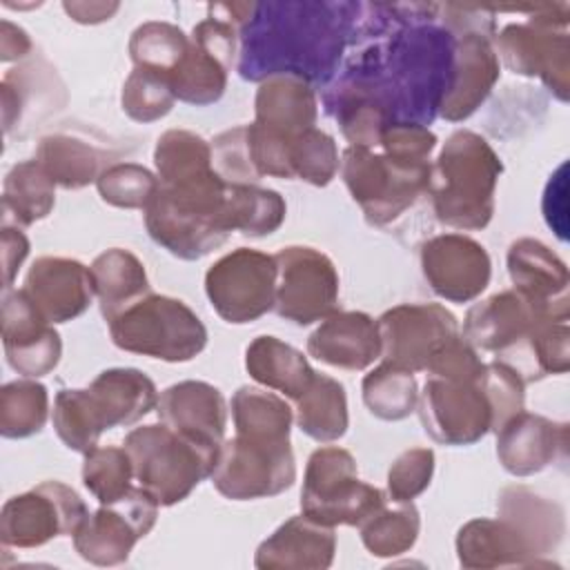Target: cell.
Masks as SVG:
<instances>
[{
    "label": "cell",
    "instance_id": "cell-1",
    "mask_svg": "<svg viewBox=\"0 0 570 570\" xmlns=\"http://www.w3.org/2000/svg\"><path fill=\"white\" fill-rule=\"evenodd\" d=\"M439 4L392 2L379 29L354 40V53L323 89V107L350 147H376L390 125H423L448 91L456 36Z\"/></svg>",
    "mask_w": 570,
    "mask_h": 570
},
{
    "label": "cell",
    "instance_id": "cell-2",
    "mask_svg": "<svg viewBox=\"0 0 570 570\" xmlns=\"http://www.w3.org/2000/svg\"><path fill=\"white\" fill-rule=\"evenodd\" d=\"M361 2L347 0H274L256 2L238 31L236 71L243 80L296 76L327 85L354 45Z\"/></svg>",
    "mask_w": 570,
    "mask_h": 570
},
{
    "label": "cell",
    "instance_id": "cell-3",
    "mask_svg": "<svg viewBox=\"0 0 570 570\" xmlns=\"http://www.w3.org/2000/svg\"><path fill=\"white\" fill-rule=\"evenodd\" d=\"M501 171V158L481 134L452 131L430 165L428 196L436 220L463 232L488 227Z\"/></svg>",
    "mask_w": 570,
    "mask_h": 570
},
{
    "label": "cell",
    "instance_id": "cell-4",
    "mask_svg": "<svg viewBox=\"0 0 570 570\" xmlns=\"http://www.w3.org/2000/svg\"><path fill=\"white\" fill-rule=\"evenodd\" d=\"M122 448L131 459L134 479L158 505H174L187 499L203 479L212 476L220 450L194 441L165 423L134 428Z\"/></svg>",
    "mask_w": 570,
    "mask_h": 570
},
{
    "label": "cell",
    "instance_id": "cell-5",
    "mask_svg": "<svg viewBox=\"0 0 570 570\" xmlns=\"http://www.w3.org/2000/svg\"><path fill=\"white\" fill-rule=\"evenodd\" d=\"M107 325L116 347L167 363L191 361L207 345V327L198 314L165 294L149 292Z\"/></svg>",
    "mask_w": 570,
    "mask_h": 570
},
{
    "label": "cell",
    "instance_id": "cell-6",
    "mask_svg": "<svg viewBox=\"0 0 570 570\" xmlns=\"http://www.w3.org/2000/svg\"><path fill=\"white\" fill-rule=\"evenodd\" d=\"M430 165L370 147H347L341 156L343 183L370 225L383 227L403 216L425 191Z\"/></svg>",
    "mask_w": 570,
    "mask_h": 570
},
{
    "label": "cell",
    "instance_id": "cell-7",
    "mask_svg": "<svg viewBox=\"0 0 570 570\" xmlns=\"http://www.w3.org/2000/svg\"><path fill=\"white\" fill-rule=\"evenodd\" d=\"M385 503L383 490L358 479L354 456L338 445H323L307 459L301 510L325 525H361Z\"/></svg>",
    "mask_w": 570,
    "mask_h": 570
},
{
    "label": "cell",
    "instance_id": "cell-8",
    "mask_svg": "<svg viewBox=\"0 0 570 570\" xmlns=\"http://www.w3.org/2000/svg\"><path fill=\"white\" fill-rule=\"evenodd\" d=\"M214 488L232 501L276 497L296 481L294 452L287 441L236 434L223 441L212 472Z\"/></svg>",
    "mask_w": 570,
    "mask_h": 570
},
{
    "label": "cell",
    "instance_id": "cell-9",
    "mask_svg": "<svg viewBox=\"0 0 570 570\" xmlns=\"http://www.w3.org/2000/svg\"><path fill=\"white\" fill-rule=\"evenodd\" d=\"M205 294L223 321L232 325L258 321L274 309V256L252 247H238L220 256L205 274Z\"/></svg>",
    "mask_w": 570,
    "mask_h": 570
},
{
    "label": "cell",
    "instance_id": "cell-10",
    "mask_svg": "<svg viewBox=\"0 0 570 570\" xmlns=\"http://www.w3.org/2000/svg\"><path fill=\"white\" fill-rule=\"evenodd\" d=\"M274 312L294 323L312 325L338 309V272L327 254L307 245H289L274 254Z\"/></svg>",
    "mask_w": 570,
    "mask_h": 570
},
{
    "label": "cell",
    "instance_id": "cell-11",
    "mask_svg": "<svg viewBox=\"0 0 570 570\" xmlns=\"http://www.w3.org/2000/svg\"><path fill=\"white\" fill-rule=\"evenodd\" d=\"M89 514L73 488L42 481L4 501L0 512V541L4 548H40L56 537L73 534Z\"/></svg>",
    "mask_w": 570,
    "mask_h": 570
},
{
    "label": "cell",
    "instance_id": "cell-12",
    "mask_svg": "<svg viewBox=\"0 0 570 570\" xmlns=\"http://www.w3.org/2000/svg\"><path fill=\"white\" fill-rule=\"evenodd\" d=\"M158 517L156 499L138 488H131L122 499L100 505L89 512L73 537L76 552L94 566L125 563L134 546L149 534Z\"/></svg>",
    "mask_w": 570,
    "mask_h": 570
},
{
    "label": "cell",
    "instance_id": "cell-13",
    "mask_svg": "<svg viewBox=\"0 0 570 570\" xmlns=\"http://www.w3.org/2000/svg\"><path fill=\"white\" fill-rule=\"evenodd\" d=\"M381 358L410 372H425L434 356L454 341L456 316L439 303H403L376 318Z\"/></svg>",
    "mask_w": 570,
    "mask_h": 570
},
{
    "label": "cell",
    "instance_id": "cell-14",
    "mask_svg": "<svg viewBox=\"0 0 570 570\" xmlns=\"http://www.w3.org/2000/svg\"><path fill=\"white\" fill-rule=\"evenodd\" d=\"M416 407L425 434L443 445H472L492 430V410L479 379L428 376Z\"/></svg>",
    "mask_w": 570,
    "mask_h": 570
},
{
    "label": "cell",
    "instance_id": "cell-15",
    "mask_svg": "<svg viewBox=\"0 0 570 570\" xmlns=\"http://www.w3.org/2000/svg\"><path fill=\"white\" fill-rule=\"evenodd\" d=\"M494 51L503 65L519 76L539 78L561 102L570 87V40L568 31L532 20L505 24L494 36Z\"/></svg>",
    "mask_w": 570,
    "mask_h": 570
},
{
    "label": "cell",
    "instance_id": "cell-16",
    "mask_svg": "<svg viewBox=\"0 0 570 570\" xmlns=\"http://www.w3.org/2000/svg\"><path fill=\"white\" fill-rule=\"evenodd\" d=\"M421 272L430 289L450 303H470L488 287L492 263L468 234H439L421 245Z\"/></svg>",
    "mask_w": 570,
    "mask_h": 570
},
{
    "label": "cell",
    "instance_id": "cell-17",
    "mask_svg": "<svg viewBox=\"0 0 570 570\" xmlns=\"http://www.w3.org/2000/svg\"><path fill=\"white\" fill-rule=\"evenodd\" d=\"M0 323L7 363L18 374L38 379L60 363V334L22 287L4 292Z\"/></svg>",
    "mask_w": 570,
    "mask_h": 570
},
{
    "label": "cell",
    "instance_id": "cell-18",
    "mask_svg": "<svg viewBox=\"0 0 570 570\" xmlns=\"http://www.w3.org/2000/svg\"><path fill=\"white\" fill-rule=\"evenodd\" d=\"M499 76L501 62L492 38L479 31L459 33L454 45L452 76L441 100L439 116L448 122H461L470 118L490 96Z\"/></svg>",
    "mask_w": 570,
    "mask_h": 570
},
{
    "label": "cell",
    "instance_id": "cell-19",
    "mask_svg": "<svg viewBox=\"0 0 570 570\" xmlns=\"http://www.w3.org/2000/svg\"><path fill=\"white\" fill-rule=\"evenodd\" d=\"M145 227L154 243L183 261H198L220 247L232 229L225 218L185 209L160 191L145 207Z\"/></svg>",
    "mask_w": 570,
    "mask_h": 570
},
{
    "label": "cell",
    "instance_id": "cell-20",
    "mask_svg": "<svg viewBox=\"0 0 570 570\" xmlns=\"http://www.w3.org/2000/svg\"><path fill=\"white\" fill-rule=\"evenodd\" d=\"M512 289L550 318L568 321V267L541 240L519 238L508 249Z\"/></svg>",
    "mask_w": 570,
    "mask_h": 570
},
{
    "label": "cell",
    "instance_id": "cell-21",
    "mask_svg": "<svg viewBox=\"0 0 570 570\" xmlns=\"http://www.w3.org/2000/svg\"><path fill=\"white\" fill-rule=\"evenodd\" d=\"M22 289L53 325L78 318L96 296L89 267L67 256L36 258Z\"/></svg>",
    "mask_w": 570,
    "mask_h": 570
},
{
    "label": "cell",
    "instance_id": "cell-22",
    "mask_svg": "<svg viewBox=\"0 0 570 570\" xmlns=\"http://www.w3.org/2000/svg\"><path fill=\"white\" fill-rule=\"evenodd\" d=\"M568 448V425L541 414L517 412L497 430V456L505 472L530 476L546 470Z\"/></svg>",
    "mask_w": 570,
    "mask_h": 570
},
{
    "label": "cell",
    "instance_id": "cell-23",
    "mask_svg": "<svg viewBox=\"0 0 570 570\" xmlns=\"http://www.w3.org/2000/svg\"><path fill=\"white\" fill-rule=\"evenodd\" d=\"M160 423L200 441L220 448L227 428V405L218 387L205 381H180L158 396L156 405Z\"/></svg>",
    "mask_w": 570,
    "mask_h": 570
},
{
    "label": "cell",
    "instance_id": "cell-24",
    "mask_svg": "<svg viewBox=\"0 0 570 570\" xmlns=\"http://www.w3.org/2000/svg\"><path fill=\"white\" fill-rule=\"evenodd\" d=\"M539 318L550 316L539 312L517 289H503L468 309L461 336L474 350L505 354L523 341Z\"/></svg>",
    "mask_w": 570,
    "mask_h": 570
},
{
    "label": "cell",
    "instance_id": "cell-25",
    "mask_svg": "<svg viewBox=\"0 0 570 570\" xmlns=\"http://www.w3.org/2000/svg\"><path fill=\"white\" fill-rule=\"evenodd\" d=\"M336 552L332 525L298 514L281 523L256 550L254 566L261 570H325Z\"/></svg>",
    "mask_w": 570,
    "mask_h": 570
},
{
    "label": "cell",
    "instance_id": "cell-26",
    "mask_svg": "<svg viewBox=\"0 0 570 570\" xmlns=\"http://www.w3.org/2000/svg\"><path fill=\"white\" fill-rule=\"evenodd\" d=\"M307 354L338 370H367L376 358H381L376 321L365 312L336 309L309 334Z\"/></svg>",
    "mask_w": 570,
    "mask_h": 570
},
{
    "label": "cell",
    "instance_id": "cell-27",
    "mask_svg": "<svg viewBox=\"0 0 570 570\" xmlns=\"http://www.w3.org/2000/svg\"><path fill=\"white\" fill-rule=\"evenodd\" d=\"M318 118L316 91L296 76H272L258 85L254 98V125L281 138H296Z\"/></svg>",
    "mask_w": 570,
    "mask_h": 570
},
{
    "label": "cell",
    "instance_id": "cell-28",
    "mask_svg": "<svg viewBox=\"0 0 570 570\" xmlns=\"http://www.w3.org/2000/svg\"><path fill=\"white\" fill-rule=\"evenodd\" d=\"M456 557L463 568L539 566L523 534L505 519H472L456 534Z\"/></svg>",
    "mask_w": 570,
    "mask_h": 570
},
{
    "label": "cell",
    "instance_id": "cell-29",
    "mask_svg": "<svg viewBox=\"0 0 570 570\" xmlns=\"http://www.w3.org/2000/svg\"><path fill=\"white\" fill-rule=\"evenodd\" d=\"M89 392L96 401L105 430L134 425L158 405V390L154 381L136 367H111L100 372L91 381Z\"/></svg>",
    "mask_w": 570,
    "mask_h": 570
},
{
    "label": "cell",
    "instance_id": "cell-30",
    "mask_svg": "<svg viewBox=\"0 0 570 570\" xmlns=\"http://www.w3.org/2000/svg\"><path fill=\"white\" fill-rule=\"evenodd\" d=\"M497 512L528 541L537 561L557 550L563 539V510L525 485H508L499 492Z\"/></svg>",
    "mask_w": 570,
    "mask_h": 570
},
{
    "label": "cell",
    "instance_id": "cell-31",
    "mask_svg": "<svg viewBox=\"0 0 570 570\" xmlns=\"http://www.w3.org/2000/svg\"><path fill=\"white\" fill-rule=\"evenodd\" d=\"M245 370L258 385L276 390L292 401L307 390L316 374L301 350L267 334L247 345Z\"/></svg>",
    "mask_w": 570,
    "mask_h": 570
},
{
    "label": "cell",
    "instance_id": "cell-32",
    "mask_svg": "<svg viewBox=\"0 0 570 570\" xmlns=\"http://www.w3.org/2000/svg\"><path fill=\"white\" fill-rule=\"evenodd\" d=\"M89 272L107 323L151 292L145 265L136 254L122 247H111L98 254L89 265Z\"/></svg>",
    "mask_w": 570,
    "mask_h": 570
},
{
    "label": "cell",
    "instance_id": "cell-33",
    "mask_svg": "<svg viewBox=\"0 0 570 570\" xmlns=\"http://www.w3.org/2000/svg\"><path fill=\"white\" fill-rule=\"evenodd\" d=\"M36 160L62 189H82L109 167L107 154L73 134H47L36 147Z\"/></svg>",
    "mask_w": 570,
    "mask_h": 570
},
{
    "label": "cell",
    "instance_id": "cell-34",
    "mask_svg": "<svg viewBox=\"0 0 570 570\" xmlns=\"http://www.w3.org/2000/svg\"><path fill=\"white\" fill-rule=\"evenodd\" d=\"M56 205V183L33 160L16 163L2 183V225L29 227L51 214Z\"/></svg>",
    "mask_w": 570,
    "mask_h": 570
},
{
    "label": "cell",
    "instance_id": "cell-35",
    "mask_svg": "<svg viewBox=\"0 0 570 570\" xmlns=\"http://www.w3.org/2000/svg\"><path fill=\"white\" fill-rule=\"evenodd\" d=\"M294 403V421L309 439L332 443L347 432V396L336 379L316 372L307 390Z\"/></svg>",
    "mask_w": 570,
    "mask_h": 570
},
{
    "label": "cell",
    "instance_id": "cell-36",
    "mask_svg": "<svg viewBox=\"0 0 570 570\" xmlns=\"http://www.w3.org/2000/svg\"><path fill=\"white\" fill-rule=\"evenodd\" d=\"M568 338V321L539 318L523 341L505 352L517 354V365L510 367H514L525 383L546 379L550 374H563L570 365Z\"/></svg>",
    "mask_w": 570,
    "mask_h": 570
},
{
    "label": "cell",
    "instance_id": "cell-37",
    "mask_svg": "<svg viewBox=\"0 0 570 570\" xmlns=\"http://www.w3.org/2000/svg\"><path fill=\"white\" fill-rule=\"evenodd\" d=\"M232 67L220 60L214 51L205 49L196 40L189 38V47L176 69L169 73V85L174 89L176 100L207 107L220 100L227 87V76Z\"/></svg>",
    "mask_w": 570,
    "mask_h": 570
},
{
    "label": "cell",
    "instance_id": "cell-38",
    "mask_svg": "<svg viewBox=\"0 0 570 570\" xmlns=\"http://www.w3.org/2000/svg\"><path fill=\"white\" fill-rule=\"evenodd\" d=\"M232 416L236 434L269 441H287L294 421V412L283 396L254 385L234 392Z\"/></svg>",
    "mask_w": 570,
    "mask_h": 570
},
{
    "label": "cell",
    "instance_id": "cell-39",
    "mask_svg": "<svg viewBox=\"0 0 570 570\" xmlns=\"http://www.w3.org/2000/svg\"><path fill=\"white\" fill-rule=\"evenodd\" d=\"M225 209L232 232L252 238L274 234L287 214L283 196L258 185H227Z\"/></svg>",
    "mask_w": 570,
    "mask_h": 570
},
{
    "label": "cell",
    "instance_id": "cell-40",
    "mask_svg": "<svg viewBox=\"0 0 570 570\" xmlns=\"http://www.w3.org/2000/svg\"><path fill=\"white\" fill-rule=\"evenodd\" d=\"M361 392L365 407L383 421H403L416 410L419 403L414 372L387 361L365 374Z\"/></svg>",
    "mask_w": 570,
    "mask_h": 570
},
{
    "label": "cell",
    "instance_id": "cell-41",
    "mask_svg": "<svg viewBox=\"0 0 570 570\" xmlns=\"http://www.w3.org/2000/svg\"><path fill=\"white\" fill-rule=\"evenodd\" d=\"M154 165L160 185L214 174L209 142L189 129H167L156 142Z\"/></svg>",
    "mask_w": 570,
    "mask_h": 570
},
{
    "label": "cell",
    "instance_id": "cell-42",
    "mask_svg": "<svg viewBox=\"0 0 570 570\" xmlns=\"http://www.w3.org/2000/svg\"><path fill=\"white\" fill-rule=\"evenodd\" d=\"M394 505L383 503L374 514H370L361 528V541L374 557H396L407 552L421 530L419 510L412 501H392Z\"/></svg>",
    "mask_w": 570,
    "mask_h": 570
},
{
    "label": "cell",
    "instance_id": "cell-43",
    "mask_svg": "<svg viewBox=\"0 0 570 570\" xmlns=\"http://www.w3.org/2000/svg\"><path fill=\"white\" fill-rule=\"evenodd\" d=\"M49 416V394L36 379L22 376L0 387V434L27 439L38 434Z\"/></svg>",
    "mask_w": 570,
    "mask_h": 570
},
{
    "label": "cell",
    "instance_id": "cell-44",
    "mask_svg": "<svg viewBox=\"0 0 570 570\" xmlns=\"http://www.w3.org/2000/svg\"><path fill=\"white\" fill-rule=\"evenodd\" d=\"M51 421L58 439L73 452L87 454L98 445L105 423L96 401L87 390H60L53 399Z\"/></svg>",
    "mask_w": 570,
    "mask_h": 570
},
{
    "label": "cell",
    "instance_id": "cell-45",
    "mask_svg": "<svg viewBox=\"0 0 570 570\" xmlns=\"http://www.w3.org/2000/svg\"><path fill=\"white\" fill-rule=\"evenodd\" d=\"M189 47L185 31L171 22L151 20L134 29L129 38V58L134 67L169 76Z\"/></svg>",
    "mask_w": 570,
    "mask_h": 570
},
{
    "label": "cell",
    "instance_id": "cell-46",
    "mask_svg": "<svg viewBox=\"0 0 570 570\" xmlns=\"http://www.w3.org/2000/svg\"><path fill=\"white\" fill-rule=\"evenodd\" d=\"M131 479L134 465L125 448L96 445L85 454L82 483L100 505L122 499L134 488Z\"/></svg>",
    "mask_w": 570,
    "mask_h": 570
},
{
    "label": "cell",
    "instance_id": "cell-47",
    "mask_svg": "<svg viewBox=\"0 0 570 570\" xmlns=\"http://www.w3.org/2000/svg\"><path fill=\"white\" fill-rule=\"evenodd\" d=\"M176 102L169 76L134 67L120 94L122 111L136 122H154L165 118Z\"/></svg>",
    "mask_w": 570,
    "mask_h": 570
},
{
    "label": "cell",
    "instance_id": "cell-48",
    "mask_svg": "<svg viewBox=\"0 0 570 570\" xmlns=\"http://www.w3.org/2000/svg\"><path fill=\"white\" fill-rule=\"evenodd\" d=\"M292 178L305 180L314 187H325L341 169L338 147L323 129H307L292 140L289 147Z\"/></svg>",
    "mask_w": 570,
    "mask_h": 570
},
{
    "label": "cell",
    "instance_id": "cell-49",
    "mask_svg": "<svg viewBox=\"0 0 570 570\" xmlns=\"http://www.w3.org/2000/svg\"><path fill=\"white\" fill-rule=\"evenodd\" d=\"M158 185V176L138 163H114L96 180L100 198L120 209H145Z\"/></svg>",
    "mask_w": 570,
    "mask_h": 570
},
{
    "label": "cell",
    "instance_id": "cell-50",
    "mask_svg": "<svg viewBox=\"0 0 570 570\" xmlns=\"http://www.w3.org/2000/svg\"><path fill=\"white\" fill-rule=\"evenodd\" d=\"M209 147H212L214 171L227 185H256L263 178L252 160L247 125L232 127L218 134L209 142Z\"/></svg>",
    "mask_w": 570,
    "mask_h": 570
},
{
    "label": "cell",
    "instance_id": "cell-51",
    "mask_svg": "<svg viewBox=\"0 0 570 570\" xmlns=\"http://www.w3.org/2000/svg\"><path fill=\"white\" fill-rule=\"evenodd\" d=\"M479 383L488 396L492 410V430L497 432L510 416L523 410L525 381L508 363L490 361L483 365Z\"/></svg>",
    "mask_w": 570,
    "mask_h": 570
},
{
    "label": "cell",
    "instance_id": "cell-52",
    "mask_svg": "<svg viewBox=\"0 0 570 570\" xmlns=\"http://www.w3.org/2000/svg\"><path fill=\"white\" fill-rule=\"evenodd\" d=\"M432 474L434 452L430 448H410L387 470V497L392 501H412L428 490Z\"/></svg>",
    "mask_w": 570,
    "mask_h": 570
},
{
    "label": "cell",
    "instance_id": "cell-53",
    "mask_svg": "<svg viewBox=\"0 0 570 570\" xmlns=\"http://www.w3.org/2000/svg\"><path fill=\"white\" fill-rule=\"evenodd\" d=\"M376 147L396 158L430 163L436 136L423 125H390L381 131Z\"/></svg>",
    "mask_w": 570,
    "mask_h": 570
},
{
    "label": "cell",
    "instance_id": "cell-54",
    "mask_svg": "<svg viewBox=\"0 0 570 570\" xmlns=\"http://www.w3.org/2000/svg\"><path fill=\"white\" fill-rule=\"evenodd\" d=\"M0 247H2V287L11 289L13 278L18 276L20 265L29 256V238L18 225H2L0 229Z\"/></svg>",
    "mask_w": 570,
    "mask_h": 570
},
{
    "label": "cell",
    "instance_id": "cell-55",
    "mask_svg": "<svg viewBox=\"0 0 570 570\" xmlns=\"http://www.w3.org/2000/svg\"><path fill=\"white\" fill-rule=\"evenodd\" d=\"M566 169L568 165L561 163L559 169L550 176L548 185H546V191H543V216H546V223L557 232V236L561 240H566V232H568V225H566V187H568V180H566Z\"/></svg>",
    "mask_w": 570,
    "mask_h": 570
},
{
    "label": "cell",
    "instance_id": "cell-56",
    "mask_svg": "<svg viewBox=\"0 0 570 570\" xmlns=\"http://www.w3.org/2000/svg\"><path fill=\"white\" fill-rule=\"evenodd\" d=\"M33 42L27 36V31L9 20L0 22V60L11 62V60H22L31 53Z\"/></svg>",
    "mask_w": 570,
    "mask_h": 570
},
{
    "label": "cell",
    "instance_id": "cell-57",
    "mask_svg": "<svg viewBox=\"0 0 570 570\" xmlns=\"http://www.w3.org/2000/svg\"><path fill=\"white\" fill-rule=\"evenodd\" d=\"M67 16L80 24H98L111 20L120 2H62Z\"/></svg>",
    "mask_w": 570,
    "mask_h": 570
}]
</instances>
